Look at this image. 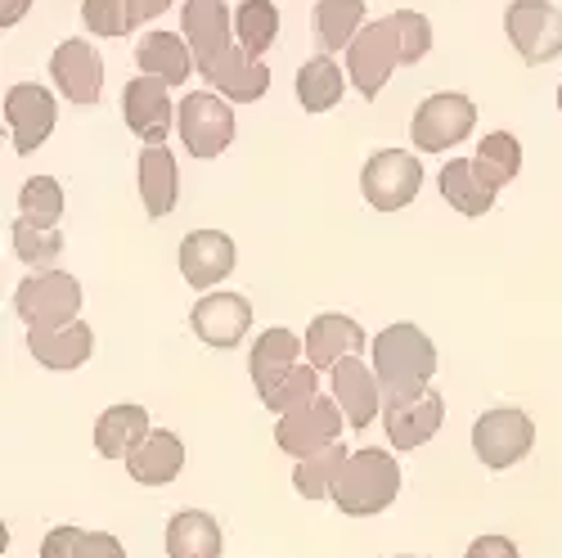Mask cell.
<instances>
[{"label":"cell","mask_w":562,"mask_h":558,"mask_svg":"<svg viewBox=\"0 0 562 558\" xmlns=\"http://www.w3.org/2000/svg\"><path fill=\"white\" fill-rule=\"evenodd\" d=\"M373 375L387 392H414L428 388V379L437 375V347L424 330L414 324H387V330L373 338Z\"/></svg>","instance_id":"cell-1"},{"label":"cell","mask_w":562,"mask_h":558,"mask_svg":"<svg viewBox=\"0 0 562 558\" xmlns=\"http://www.w3.org/2000/svg\"><path fill=\"white\" fill-rule=\"evenodd\" d=\"M396 491H401V464L379 446H364L347 459V469L334 487V504L347 518H373L396 500Z\"/></svg>","instance_id":"cell-2"},{"label":"cell","mask_w":562,"mask_h":558,"mask_svg":"<svg viewBox=\"0 0 562 558\" xmlns=\"http://www.w3.org/2000/svg\"><path fill=\"white\" fill-rule=\"evenodd\" d=\"M14 311L27 324V334L64 330V324H72L77 311H81V284L68 270H36L19 284Z\"/></svg>","instance_id":"cell-3"},{"label":"cell","mask_w":562,"mask_h":558,"mask_svg":"<svg viewBox=\"0 0 562 558\" xmlns=\"http://www.w3.org/2000/svg\"><path fill=\"white\" fill-rule=\"evenodd\" d=\"M405 64V41H401V23L396 14L369 23L351 45H347V77L364 100H379V90L387 86L392 68Z\"/></svg>","instance_id":"cell-4"},{"label":"cell","mask_w":562,"mask_h":558,"mask_svg":"<svg viewBox=\"0 0 562 558\" xmlns=\"http://www.w3.org/2000/svg\"><path fill=\"white\" fill-rule=\"evenodd\" d=\"M176 126H180V140L184 149L194 158H221L229 145H234V113L229 104L216 96V90H194V96H184L180 109H176Z\"/></svg>","instance_id":"cell-5"},{"label":"cell","mask_w":562,"mask_h":558,"mask_svg":"<svg viewBox=\"0 0 562 558\" xmlns=\"http://www.w3.org/2000/svg\"><path fill=\"white\" fill-rule=\"evenodd\" d=\"M473 126H477V104L459 96V90H441V96H428L418 104V113L409 122V140H414V149H424V154H446L450 145L473 135Z\"/></svg>","instance_id":"cell-6"},{"label":"cell","mask_w":562,"mask_h":558,"mask_svg":"<svg viewBox=\"0 0 562 558\" xmlns=\"http://www.w3.org/2000/svg\"><path fill=\"white\" fill-rule=\"evenodd\" d=\"M342 405L334 401V392L329 397H315L311 405H302V410H293V414H284L274 424V442H279V450H289L293 459H311V455H319V450H329V446H338V437H342Z\"/></svg>","instance_id":"cell-7"},{"label":"cell","mask_w":562,"mask_h":558,"mask_svg":"<svg viewBox=\"0 0 562 558\" xmlns=\"http://www.w3.org/2000/svg\"><path fill=\"white\" fill-rule=\"evenodd\" d=\"M418 185H424V163L405 149H383L373 154L360 171V194L369 208L379 212H396V208H409Z\"/></svg>","instance_id":"cell-8"},{"label":"cell","mask_w":562,"mask_h":558,"mask_svg":"<svg viewBox=\"0 0 562 558\" xmlns=\"http://www.w3.org/2000/svg\"><path fill=\"white\" fill-rule=\"evenodd\" d=\"M441 418H446V401L432 388H414V392H387L383 397V428L387 442L396 450H414V446H428L441 433Z\"/></svg>","instance_id":"cell-9"},{"label":"cell","mask_w":562,"mask_h":558,"mask_svg":"<svg viewBox=\"0 0 562 558\" xmlns=\"http://www.w3.org/2000/svg\"><path fill=\"white\" fill-rule=\"evenodd\" d=\"M504 32L522 64H549L562 55V10H553L549 0H513Z\"/></svg>","instance_id":"cell-10"},{"label":"cell","mask_w":562,"mask_h":558,"mask_svg":"<svg viewBox=\"0 0 562 558\" xmlns=\"http://www.w3.org/2000/svg\"><path fill=\"white\" fill-rule=\"evenodd\" d=\"M536 442V424L522 410H486L473 424V450L486 469H508L518 464Z\"/></svg>","instance_id":"cell-11"},{"label":"cell","mask_w":562,"mask_h":558,"mask_svg":"<svg viewBox=\"0 0 562 558\" xmlns=\"http://www.w3.org/2000/svg\"><path fill=\"white\" fill-rule=\"evenodd\" d=\"M5 122H10V140H14V149L19 154H32L45 145V135L55 131L59 122V109H55V96L45 86L36 81H19L10 86V96H5Z\"/></svg>","instance_id":"cell-12"},{"label":"cell","mask_w":562,"mask_h":558,"mask_svg":"<svg viewBox=\"0 0 562 558\" xmlns=\"http://www.w3.org/2000/svg\"><path fill=\"white\" fill-rule=\"evenodd\" d=\"M122 118H126V126H131V135H139L145 145L154 149V145H162L167 140V131H171V96H167V81H158V77H131L126 86H122Z\"/></svg>","instance_id":"cell-13"},{"label":"cell","mask_w":562,"mask_h":558,"mask_svg":"<svg viewBox=\"0 0 562 558\" xmlns=\"http://www.w3.org/2000/svg\"><path fill=\"white\" fill-rule=\"evenodd\" d=\"M50 72H55V86L64 90V100H72V104H95L104 90V59L95 55V45L81 36L55 45Z\"/></svg>","instance_id":"cell-14"},{"label":"cell","mask_w":562,"mask_h":558,"mask_svg":"<svg viewBox=\"0 0 562 558\" xmlns=\"http://www.w3.org/2000/svg\"><path fill=\"white\" fill-rule=\"evenodd\" d=\"M180 27H184V41H190V51H194L199 72H207L221 55L234 51V41H229V27H234V23H229L225 0H184Z\"/></svg>","instance_id":"cell-15"},{"label":"cell","mask_w":562,"mask_h":558,"mask_svg":"<svg viewBox=\"0 0 562 558\" xmlns=\"http://www.w3.org/2000/svg\"><path fill=\"white\" fill-rule=\"evenodd\" d=\"M190 330L207 347H239L244 334L252 330V302L239 298V293H207L190 311Z\"/></svg>","instance_id":"cell-16"},{"label":"cell","mask_w":562,"mask_h":558,"mask_svg":"<svg viewBox=\"0 0 562 558\" xmlns=\"http://www.w3.org/2000/svg\"><path fill=\"white\" fill-rule=\"evenodd\" d=\"M239 253H234V239L221 235V230H194V235H184L180 244V275L184 284L194 289H212L221 279L234 270Z\"/></svg>","instance_id":"cell-17"},{"label":"cell","mask_w":562,"mask_h":558,"mask_svg":"<svg viewBox=\"0 0 562 558\" xmlns=\"http://www.w3.org/2000/svg\"><path fill=\"white\" fill-rule=\"evenodd\" d=\"M334 401L342 405L351 428H369L373 418L383 414V383H379V375H373L360 356H347L334 369Z\"/></svg>","instance_id":"cell-18"},{"label":"cell","mask_w":562,"mask_h":558,"mask_svg":"<svg viewBox=\"0 0 562 558\" xmlns=\"http://www.w3.org/2000/svg\"><path fill=\"white\" fill-rule=\"evenodd\" d=\"M364 351V330L351 320V315H315L311 320V330H306V365L311 369H334Z\"/></svg>","instance_id":"cell-19"},{"label":"cell","mask_w":562,"mask_h":558,"mask_svg":"<svg viewBox=\"0 0 562 558\" xmlns=\"http://www.w3.org/2000/svg\"><path fill=\"white\" fill-rule=\"evenodd\" d=\"M203 77H207V86L216 90L221 100H234V104H252L270 90V68L261 59H252L248 51L221 55Z\"/></svg>","instance_id":"cell-20"},{"label":"cell","mask_w":562,"mask_h":558,"mask_svg":"<svg viewBox=\"0 0 562 558\" xmlns=\"http://www.w3.org/2000/svg\"><path fill=\"white\" fill-rule=\"evenodd\" d=\"M302 338L293 330H266L257 343H252V356H248V375L257 383V392H274L279 383H284L293 369L302 365Z\"/></svg>","instance_id":"cell-21"},{"label":"cell","mask_w":562,"mask_h":558,"mask_svg":"<svg viewBox=\"0 0 562 558\" xmlns=\"http://www.w3.org/2000/svg\"><path fill=\"white\" fill-rule=\"evenodd\" d=\"M149 437H154V428H149L145 405H113V410L100 414V424H95V446L109 459H131Z\"/></svg>","instance_id":"cell-22"},{"label":"cell","mask_w":562,"mask_h":558,"mask_svg":"<svg viewBox=\"0 0 562 558\" xmlns=\"http://www.w3.org/2000/svg\"><path fill=\"white\" fill-rule=\"evenodd\" d=\"M180 469H184V442L167 428H154V437L126 459V473L139 487H167L180 478Z\"/></svg>","instance_id":"cell-23"},{"label":"cell","mask_w":562,"mask_h":558,"mask_svg":"<svg viewBox=\"0 0 562 558\" xmlns=\"http://www.w3.org/2000/svg\"><path fill=\"white\" fill-rule=\"evenodd\" d=\"M27 351L45 365V369H77L90 360L95 351V334H90V324L72 320L64 330H45V334H27Z\"/></svg>","instance_id":"cell-24"},{"label":"cell","mask_w":562,"mask_h":558,"mask_svg":"<svg viewBox=\"0 0 562 558\" xmlns=\"http://www.w3.org/2000/svg\"><path fill=\"white\" fill-rule=\"evenodd\" d=\"M135 64H139V72H145V77L180 86L184 77L194 72V51L176 32H149L145 41L135 45Z\"/></svg>","instance_id":"cell-25"},{"label":"cell","mask_w":562,"mask_h":558,"mask_svg":"<svg viewBox=\"0 0 562 558\" xmlns=\"http://www.w3.org/2000/svg\"><path fill=\"white\" fill-rule=\"evenodd\" d=\"M176 190H180V176H176V158L167 145H154L139 154V199H145L149 216H167L176 208Z\"/></svg>","instance_id":"cell-26"},{"label":"cell","mask_w":562,"mask_h":558,"mask_svg":"<svg viewBox=\"0 0 562 558\" xmlns=\"http://www.w3.org/2000/svg\"><path fill=\"white\" fill-rule=\"evenodd\" d=\"M167 554L171 558H221V527L203 509H184L167 523Z\"/></svg>","instance_id":"cell-27"},{"label":"cell","mask_w":562,"mask_h":558,"mask_svg":"<svg viewBox=\"0 0 562 558\" xmlns=\"http://www.w3.org/2000/svg\"><path fill=\"white\" fill-rule=\"evenodd\" d=\"M441 194L450 208H459L463 216H486L495 208V190H486L477 167L468 163V158H450L441 167Z\"/></svg>","instance_id":"cell-28"},{"label":"cell","mask_w":562,"mask_h":558,"mask_svg":"<svg viewBox=\"0 0 562 558\" xmlns=\"http://www.w3.org/2000/svg\"><path fill=\"white\" fill-rule=\"evenodd\" d=\"M342 100V68L329 55H315L297 68V104L306 113H329Z\"/></svg>","instance_id":"cell-29"},{"label":"cell","mask_w":562,"mask_h":558,"mask_svg":"<svg viewBox=\"0 0 562 558\" xmlns=\"http://www.w3.org/2000/svg\"><path fill=\"white\" fill-rule=\"evenodd\" d=\"M360 32H364V0H319L315 5V36L324 55L351 45Z\"/></svg>","instance_id":"cell-30"},{"label":"cell","mask_w":562,"mask_h":558,"mask_svg":"<svg viewBox=\"0 0 562 558\" xmlns=\"http://www.w3.org/2000/svg\"><path fill=\"white\" fill-rule=\"evenodd\" d=\"M473 167H477V176H482L486 190H504V185L518 176V167H522V145H518V135H508V131H491V135H482Z\"/></svg>","instance_id":"cell-31"},{"label":"cell","mask_w":562,"mask_h":558,"mask_svg":"<svg viewBox=\"0 0 562 558\" xmlns=\"http://www.w3.org/2000/svg\"><path fill=\"white\" fill-rule=\"evenodd\" d=\"M234 36H239V51L261 59L279 36V10L270 0H239V10H234Z\"/></svg>","instance_id":"cell-32"},{"label":"cell","mask_w":562,"mask_h":558,"mask_svg":"<svg viewBox=\"0 0 562 558\" xmlns=\"http://www.w3.org/2000/svg\"><path fill=\"white\" fill-rule=\"evenodd\" d=\"M347 459H351V450H347L342 442L329 446V450H319V455H311V459H302L297 469H293V487H297L306 500L334 495V487H338V478H342V469H347Z\"/></svg>","instance_id":"cell-33"},{"label":"cell","mask_w":562,"mask_h":558,"mask_svg":"<svg viewBox=\"0 0 562 558\" xmlns=\"http://www.w3.org/2000/svg\"><path fill=\"white\" fill-rule=\"evenodd\" d=\"M19 208H23V221L45 225V230H59V216H64V185H59L55 176H32L23 190H19Z\"/></svg>","instance_id":"cell-34"},{"label":"cell","mask_w":562,"mask_h":558,"mask_svg":"<svg viewBox=\"0 0 562 558\" xmlns=\"http://www.w3.org/2000/svg\"><path fill=\"white\" fill-rule=\"evenodd\" d=\"M14 253L19 261L27 266H45V261H55L64 253V235L59 230H45V225H32V221H14Z\"/></svg>","instance_id":"cell-35"},{"label":"cell","mask_w":562,"mask_h":558,"mask_svg":"<svg viewBox=\"0 0 562 558\" xmlns=\"http://www.w3.org/2000/svg\"><path fill=\"white\" fill-rule=\"evenodd\" d=\"M319 397V379H315V369L311 365H297L293 369V375L284 379V383H279L274 392H266L261 401L279 414V418H284V414H293V410H302V405H311Z\"/></svg>","instance_id":"cell-36"},{"label":"cell","mask_w":562,"mask_h":558,"mask_svg":"<svg viewBox=\"0 0 562 558\" xmlns=\"http://www.w3.org/2000/svg\"><path fill=\"white\" fill-rule=\"evenodd\" d=\"M81 23L95 36H126L131 32V10H126V0H86Z\"/></svg>","instance_id":"cell-37"},{"label":"cell","mask_w":562,"mask_h":558,"mask_svg":"<svg viewBox=\"0 0 562 558\" xmlns=\"http://www.w3.org/2000/svg\"><path fill=\"white\" fill-rule=\"evenodd\" d=\"M72 558H126L122 540L109 532H77V549Z\"/></svg>","instance_id":"cell-38"},{"label":"cell","mask_w":562,"mask_h":558,"mask_svg":"<svg viewBox=\"0 0 562 558\" xmlns=\"http://www.w3.org/2000/svg\"><path fill=\"white\" fill-rule=\"evenodd\" d=\"M463 558H518V545H513L508 536H477Z\"/></svg>","instance_id":"cell-39"},{"label":"cell","mask_w":562,"mask_h":558,"mask_svg":"<svg viewBox=\"0 0 562 558\" xmlns=\"http://www.w3.org/2000/svg\"><path fill=\"white\" fill-rule=\"evenodd\" d=\"M77 532H81V527H55L50 536L41 540V558H72V549H77Z\"/></svg>","instance_id":"cell-40"},{"label":"cell","mask_w":562,"mask_h":558,"mask_svg":"<svg viewBox=\"0 0 562 558\" xmlns=\"http://www.w3.org/2000/svg\"><path fill=\"white\" fill-rule=\"evenodd\" d=\"M126 10H131V27H135V23H149V19L167 14L171 0H126Z\"/></svg>","instance_id":"cell-41"},{"label":"cell","mask_w":562,"mask_h":558,"mask_svg":"<svg viewBox=\"0 0 562 558\" xmlns=\"http://www.w3.org/2000/svg\"><path fill=\"white\" fill-rule=\"evenodd\" d=\"M27 5H32V0H5V5H0V23L14 27V23L27 14Z\"/></svg>","instance_id":"cell-42"},{"label":"cell","mask_w":562,"mask_h":558,"mask_svg":"<svg viewBox=\"0 0 562 558\" xmlns=\"http://www.w3.org/2000/svg\"><path fill=\"white\" fill-rule=\"evenodd\" d=\"M558 113H562V86H558Z\"/></svg>","instance_id":"cell-43"}]
</instances>
